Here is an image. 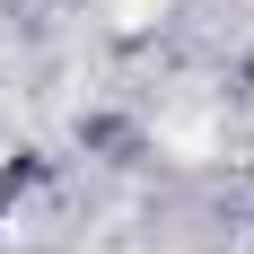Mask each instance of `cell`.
Returning a JSON list of instances; mask_svg holds the SVG:
<instances>
[{
  "mask_svg": "<svg viewBox=\"0 0 254 254\" xmlns=\"http://www.w3.org/2000/svg\"><path fill=\"white\" fill-rule=\"evenodd\" d=\"M158 9H167V0H105L114 26H158Z\"/></svg>",
  "mask_w": 254,
  "mask_h": 254,
  "instance_id": "1",
  "label": "cell"
}]
</instances>
